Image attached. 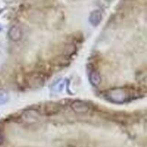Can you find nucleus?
I'll list each match as a JSON object with an SVG mask.
<instances>
[{"instance_id": "nucleus-1", "label": "nucleus", "mask_w": 147, "mask_h": 147, "mask_svg": "<svg viewBox=\"0 0 147 147\" xmlns=\"http://www.w3.org/2000/svg\"><path fill=\"white\" fill-rule=\"evenodd\" d=\"M105 98L113 104H124L139 97L135 88L128 87H118L105 91Z\"/></svg>"}, {"instance_id": "nucleus-2", "label": "nucleus", "mask_w": 147, "mask_h": 147, "mask_svg": "<svg viewBox=\"0 0 147 147\" xmlns=\"http://www.w3.org/2000/svg\"><path fill=\"white\" fill-rule=\"evenodd\" d=\"M44 76L41 72H32L27 77V83L28 86L32 88H37L44 85Z\"/></svg>"}, {"instance_id": "nucleus-3", "label": "nucleus", "mask_w": 147, "mask_h": 147, "mask_svg": "<svg viewBox=\"0 0 147 147\" xmlns=\"http://www.w3.org/2000/svg\"><path fill=\"white\" fill-rule=\"evenodd\" d=\"M70 107L75 114H86L90 110V105L86 101L81 99H75L70 104Z\"/></svg>"}, {"instance_id": "nucleus-4", "label": "nucleus", "mask_w": 147, "mask_h": 147, "mask_svg": "<svg viewBox=\"0 0 147 147\" xmlns=\"http://www.w3.org/2000/svg\"><path fill=\"white\" fill-rule=\"evenodd\" d=\"M8 36L12 42H19L23 37V30L19 25H13L8 30Z\"/></svg>"}, {"instance_id": "nucleus-5", "label": "nucleus", "mask_w": 147, "mask_h": 147, "mask_svg": "<svg viewBox=\"0 0 147 147\" xmlns=\"http://www.w3.org/2000/svg\"><path fill=\"white\" fill-rule=\"evenodd\" d=\"M61 110V107L56 102H48L44 106V113L47 116L55 115Z\"/></svg>"}, {"instance_id": "nucleus-6", "label": "nucleus", "mask_w": 147, "mask_h": 147, "mask_svg": "<svg viewBox=\"0 0 147 147\" xmlns=\"http://www.w3.org/2000/svg\"><path fill=\"white\" fill-rule=\"evenodd\" d=\"M102 19H103V15H102V12L99 9H95L94 11H92L89 15V23L91 24V25L96 27L100 24V23L102 22Z\"/></svg>"}, {"instance_id": "nucleus-7", "label": "nucleus", "mask_w": 147, "mask_h": 147, "mask_svg": "<svg viewBox=\"0 0 147 147\" xmlns=\"http://www.w3.org/2000/svg\"><path fill=\"white\" fill-rule=\"evenodd\" d=\"M89 80L94 87H98L102 83V77L96 69H92L89 72Z\"/></svg>"}, {"instance_id": "nucleus-8", "label": "nucleus", "mask_w": 147, "mask_h": 147, "mask_svg": "<svg viewBox=\"0 0 147 147\" xmlns=\"http://www.w3.org/2000/svg\"><path fill=\"white\" fill-rule=\"evenodd\" d=\"M39 117V114L36 110H27L23 114V118L27 123L36 122Z\"/></svg>"}, {"instance_id": "nucleus-9", "label": "nucleus", "mask_w": 147, "mask_h": 147, "mask_svg": "<svg viewBox=\"0 0 147 147\" xmlns=\"http://www.w3.org/2000/svg\"><path fill=\"white\" fill-rule=\"evenodd\" d=\"M9 101V94L5 89H0V106L6 104Z\"/></svg>"}, {"instance_id": "nucleus-10", "label": "nucleus", "mask_w": 147, "mask_h": 147, "mask_svg": "<svg viewBox=\"0 0 147 147\" xmlns=\"http://www.w3.org/2000/svg\"><path fill=\"white\" fill-rule=\"evenodd\" d=\"M4 139H5V135H4V128H3V125L2 123H0V145H1L4 142Z\"/></svg>"}, {"instance_id": "nucleus-11", "label": "nucleus", "mask_w": 147, "mask_h": 147, "mask_svg": "<svg viewBox=\"0 0 147 147\" xmlns=\"http://www.w3.org/2000/svg\"><path fill=\"white\" fill-rule=\"evenodd\" d=\"M2 29H3V27H2V25H1V24H0V31H1Z\"/></svg>"}]
</instances>
